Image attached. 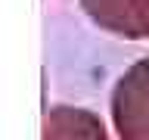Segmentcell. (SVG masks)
I'll return each instance as SVG.
<instances>
[{"label": "cell", "instance_id": "obj_1", "mask_svg": "<svg viewBox=\"0 0 149 140\" xmlns=\"http://www.w3.org/2000/svg\"><path fill=\"white\" fill-rule=\"evenodd\" d=\"M44 140H106V131L93 112L56 106L44 121Z\"/></svg>", "mask_w": 149, "mask_h": 140}]
</instances>
